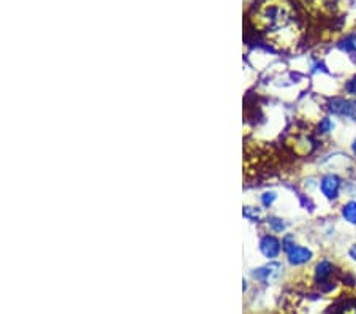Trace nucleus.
<instances>
[{
  "label": "nucleus",
  "instance_id": "nucleus-1",
  "mask_svg": "<svg viewBox=\"0 0 356 314\" xmlns=\"http://www.w3.org/2000/svg\"><path fill=\"white\" fill-rule=\"evenodd\" d=\"M284 267L277 264V262H271L265 267H261L258 270L253 271V278L258 280L260 283H265V284H271L274 281H277L280 276H282Z\"/></svg>",
  "mask_w": 356,
  "mask_h": 314
},
{
  "label": "nucleus",
  "instance_id": "nucleus-2",
  "mask_svg": "<svg viewBox=\"0 0 356 314\" xmlns=\"http://www.w3.org/2000/svg\"><path fill=\"white\" fill-rule=\"evenodd\" d=\"M329 112L339 116H347L356 119V100L345 99H332L329 102Z\"/></svg>",
  "mask_w": 356,
  "mask_h": 314
},
{
  "label": "nucleus",
  "instance_id": "nucleus-3",
  "mask_svg": "<svg viewBox=\"0 0 356 314\" xmlns=\"http://www.w3.org/2000/svg\"><path fill=\"white\" fill-rule=\"evenodd\" d=\"M260 251L265 254V257L274 258L280 254V242L275 236L266 235L261 238V242H260Z\"/></svg>",
  "mask_w": 356,
  "mask_h": 314
},
{
  "label": "nucleus",
  "instance_id": "nucleus-4",
  "mask_svg": "<svg viewBox=\"0 0 356 314\" xmlns=\"http://www.w3.org/2000/svg\"><path fill=\"white\" fill-rule=\"evenodd\" d=\"M322 192L326 198H335L337 194H339V188H341V181L335 175H326L322 179Z\"/></svg>",
  "mask_w": 356,
  "mask_h": 314
},
{
  "label": "nucleus",
  "instance_id": "nucleus-5",
  "mask_svg": "<svg viewBox=\"0 0 356 314\" xmlns=\"http://www.w3.org/2000/svg\"><path fill=\"white\" fill-rule=\"evenodd\" d=\"M287 254H288V262L291 265H303L312 258V252L303 246H294Z\"/></svg>",
  "mask_w": 356,
  "mask_h": 314
},
{
  "label": "nucleus",
  "instance_id": "nucleus-6",
  "mask_svg": "<svg viewBox=\"0 0 356 314\" xmlns=\"http://www.w3.org/2000/svg\"><path fill=\"white\" fill-rule=\"evenodd\" d=\"M331 273H332V264L328 261H322L315 268V280L318 283H325V281H328Z\"/></svg>",
  "mask_w": 356,
  "mask_h": 314
},
{
  "label": "nucleus",
  "instance_id": "nucleus-7",
  "mask_svg": "<svg viewBox=\"0 0 356 314\" xmlns=\"http://www.w3.org/2000/svg\"><path fill=\"white\" fill-rule=\"evenodd\" d=\"M342 214L344 217L351 224H356V201H348L344 205L342 208Z\"/></svg>",
  "mask_w": 356,
  "mask_h": 314
},
{
  "label": "nucleus",
  "instance_id": "nucleus-8",
  "mask_svg": "<svg viewBox=\"0 0 356 314\" xmlns=\"http://www.w3.org/2000/svg\"><path fill=\"white\" fill-rule=\"evenodd\" d=\"M268 224L274 232H282L285 229V224L282 223V219H279V217H269Z\"/></svg>",
  "mask_w": 356,
  "mask_h": 314
},
{
  "label": "nucleus",
  "instance_id": "nucleus-9",
  "mask_svg": "<svg viewBox=\"0 0 356 314\" xmlns=\"http://www.w3.org/2000/svg\"><path fill=\"white\" fill-rule=\"evenodd\" d=\"M334 128V124L331 122V119H328V118H325L322 122H320V125H318V131H320V134H328V132H331Z\"/></svg>",
  "mask_w": 356,
  "mask_h": 314
},
{
  "label": "nucleus",
  "instance_id": "nucleus-10",
  "mask_svg": "<svg viewBox=\"0 0 356 314\" xmlns=\"http://www.w3.org/2000/svg\"><path fill=\"white\" fill-rule=\"evenodd\" d=\"M244 216L250 220H258L260 219V210L253 208V207H246L244 208Z\"/></svg>",
  "mask_w": 356,
  "mask_h": 314
},
{
  "label": "nucleus",
  "instance_id": "nucleus-11",
  "mask_svg": "<svg viewBox=\"0 0 356 314\" xmlns=\"http://www.w3.org/2000/svg\"><path fill=\"white\" fill-rule=\"evenodd\" d=\"M275 192H266V194H263V197H261V200H263V205L265 207H269V205H272V201L275 200Z\"/></svg>",
  "mask_w": 356,
  "mask_h": 314
},
{
  "label": "nucleus",
  "instance_id": "nucleus-12",
  "mask_svg": "<svg viewBox=\"0 0 356 314\" xmlns=\"http://www.w3.org/2000/svg\"><path fill=\"white\" fill-rule=\"evenodd\" d=\"M345 90L348 92V94L356 96V77H353V78L345 84Z\"/></svg>",
  "mask_w": 356,
  "mask_h": 314
},
{
  "label": "nucleus",
  "instance_id": "nucleus-13",
  "mask_svg": "<svg viewBox=\"0 0 356 314\" xmlns=\"http://www.w3.org/2000/svg\"><path fill=\"white\" fill-rule=\"evenodd\" d=\"M282 246H284V249L288 252L291 248H294L296 245H294V238L291 236V235H288V236H285V239H284V243H282Z\"/></svg>",
  "mask_w": 356,
  "mask_h": 314
},
{
  "label": "nucleus",
  "instance_id": "nucleus-14",
  "mask_svg": "<svg viewBox=\"0 0 356 314\" xmlns=\"http://www.w3.org/2000/svg\"><path fill=\"white\" fill-rule=\"evenodd\" d=\"M350 255H351V258H354V261H356V245H353V246H351V249H350Z\"/></svg>",
  "mask_w": 356,
  "mask_h": 314
},
{
  "label": "nucleus",
  "instance_id": "nucleus-15",
  "mask_svg": "<svg viewBox=\"0 0 356 314\" xmlns=\"http://www.w3.org/2000/svg\"><path fill=\"white\" fill-rule=\"evenodd\" d=\"M351 147H353V153H354V156H356V140L353 141V146H351Z\"/></svg>",
  "mask_w": 356,
  "mask_h": 314
}]
</instances>
